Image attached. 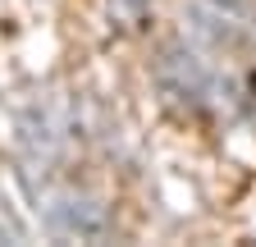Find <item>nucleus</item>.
I'll use <instances>...</instances> for the list:
<instances>
[{"mask_svg":"<svg viewBox=\"0 0 256 247\" xmlns=\"http://www.w3.org/2000/svg\"><path fill=\"white\" fill-rule=\"evenodd\" d=\"M55 229L60 234H74V238H106L110 234V220H106V210L87 202V197H69L64 206H55Z\"/></svg>","mask_w":256,"mask_h":247,"instance_id":"f257e3e1","label":"nucleus"},{"mask_svg":"<svg viewBox=\"0 0 256 247\" xmlns=\"http://www.w3.org/2000/svg\"><path fill=\"white\" fill-rule=\"evenodd\" d=\"M110 18L124 28H142L151 18V0H110Z\"/></svg>","mask_w":256,"mask_h":247,"instance_id":"f03ea898","label":"nucleus"},{"mask_svg":"<svg viewBox=\"0 0 256 247\" xmlns=\"http://www.w3.org/2000/svg\"><path fill=\"white\" fill-rule=\"evenodd\" d=\"M0 242H28V224L14 215V206H10L5 192H0Z\"/></svg>","mask_w":256,"mask_h":247,"instance_id":"7ed1b4c3","label":"nucleus"},{"mask_svg":"<svg viewBox=\"0 0 256 247\" xmlns=\"http://www.w3.org/2000/svg\"><path fill=\"white\" fill-rule=\"evenodd\" d=\"M215 5H224V10H238V0H215Z\"/></svg>","mask_w":256,"mask_h":247,"instance_id":"20e7f679","label":"nucleus"}]
</instances>
